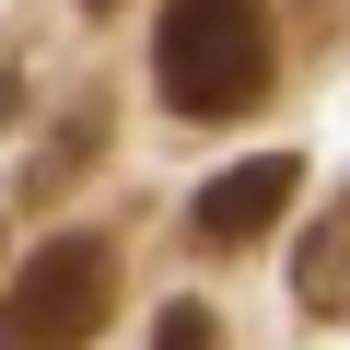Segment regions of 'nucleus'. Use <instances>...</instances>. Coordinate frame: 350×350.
I'll use <instances>...</instances> for the list:
<instances>
[{"label": "nucleus", "instance_id": "nucleus-4", "mask_svg": "<svg viewBox=\"0 0 350 350\" xmlns=\"http://www.w3.org/2000/svg\"><path fill=\"white\" fill-rule=\"evenodd\" d=\"M292 292H304V315H338V327H350V199L315 211V234H304V257H292Z\"/></svg>", "mask_w": 350, "mask_h": 350}, {"label": "nucleus", "instance_id": "nucleus-6", "mask_svg": "<svg viewBox=\"0 0 350 350\" xmlns=\"http://www.w3.org/2000/svg\"><path fill=\"white\" fill-rule=\"evenodd\" d=\"M152 350H222L211 304H163V315H152Z\"/></svg>", "mask_w": 350, "mask_h": 350}, {"label": "nucleus", "instance_id": "nucleus-7", "mask_svg": "<svg viewBox=\"0 0 350 350\" xmlns=\"http://www.w3.org/2000/svg\"><path fill=\"white\" fill-rule=\"evenodd\" d=\"M12 105H24V82H12V70H0V129H12Z\"/></svg>", "mask_w": 350, "mask_h": 350}, {"label": "nucleus", "instance_id": "nucleus-1", "mask_svg": "<svg viewBox=\"0 0 350 350\" xmlns=\"http://www.w3.org/2000/svg\"><path fill=\"white\" fill-rule=\"evenodd\" d=\"M280 47H269V0H163V36H152V82L175 117H245L269 94Z\"/></svg>", "mask_w": 350, "mask_h": 350}, {"label": "nucleus", "instance_id": "nucleus-5", "mask_svg": "<svg viewBox=\"0 0 350 350\" xmlns=\"http://www.w3.org/2000/svg\"><path fill=\"white\" fill-rule=\"evenodd\" d=\"M94 140H105V105H82V117H70V129L47 140V163H36V187H59V175H82V163H94Z\"/></svg>", "mask_w": 350, "mask_h": 350}, {"label": "nucleus", "instance_id": "nucleus-3", "mask_svg": "<svg viewBox=\"0 0 350 350\" xmlns=\"http://www.w3.org/2000/svg\"><path fill=\"white\" fill-rule=\"evenodd\" d=\"M292 187H304V163L292 152H257V163H222L211 187H199V234L211 245H257L280 211H292Z\"/></svg>", "mask_w": 350, "mask_h": 350}, {"label": "nucleus", "instance_id": "nucleus-2", "mask_svg": "<svg viewBox=\"0 0 350 350\" xmlns=\"http://www.w3.org/2000/svg\"><path fill=\"white\" fill-rule=\"evenodd\" d=\"M117 315V245L105 234H47L12 292H0V350H94V327Z\"/></svg>", "mask_w": 350, "mask_h": 350}]
</instances>
